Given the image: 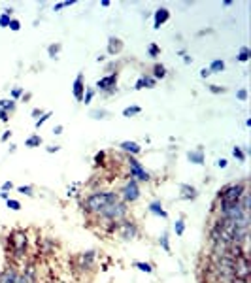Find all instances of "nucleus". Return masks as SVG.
Returning a JSON list of instances; mask_svg holds the SVG:
<instances>
[{
    "instance_id": "f257e3e1",
    "label": "nucleus",
    "mask_w": 251,
    "mask_h": 283,
    "mask_svg": "<svg viewBox=\"0 0 251 283\" xmlns=\"http://www.w3.org/2000/svg\"><path fill=\"white\" fill-rule=\"evenodd\" d=\"M119 193L115 191H93L82 200V209L87 216H96L110 204L119 202Z\"/></svg>"
},
{
    "instance_id": "f03ea898",
    "label": "nucleus",
    "mask_w": 251,
    "mask_h": 283,
    "mask_svg": "<svg viewBox=\"0 0 251 283\" xmlns=\"http://www.w3.org/2000/svg\"><path fill=\"white\" fill-rule=\"evenodd\" d=\"M245 191H247V183H245V181H236V183L225 185V187L219 189V193H217V204H219L217 211L227 209V208H233V206H238L240 198H242V195H244Z\"/></svg>"
},
{
    "instance_id": "7ed1b4c3",
    "label": "nucleus",
    "mask_w": 251,
    "mask_h": 283,
    "mask_svg": "<svg viewBox=\"0 0 251 283\" xmlns=\"http://www.w3.org/2000/svg\"><path fill=\"white\" fill-rule=\"evenodd\" d=\"M8 242H10V251L13 255V261L23 266L27 258V251H29V234L21 228H15L10 232Z\"/></svg>"
},
{
    "instance_id": "20e7f679",
    "label": "nucleus",
    "mask_w": 251,
    "mask_h": 283,
    "mask_svg": "<svg viewBox=\"0 0 251 283\" xmlns=\"http://www.w3.org/2000/svg\"><path fill=\"white\" fill-rule=\"evenodd\" d=\"M140 197H142V189H140V183L136 181V179L129 178L125 183H123V187H121L119 198L127 204V206H129V204L138 202Z\"/></svg>"
},
{
    "instance_id": "39448f33",
    "label": "nucleus",
    "mask_w": 251,
    "mask_h": 283,
    "mask_svg": "<svg viewBox=\"0 0 251 283\" xmlns=\"http://www.w3.org/2000/svg\"><path fill=\"white\" fill-rule=\"evenodd\" d=\"M127 168H129V178L136 179L138 183H147V181H151V174L145 170L144 164L136 157H129L127 155Z\"/></svg>"
},
{
    "instance_id": "423d86ee",
    "label": "nucleus",
    "mask_w": 251,
    "mask_h": 283,
    "mask_svg": "<svg viewBox=\"0 0 251 283\" xmlns=\"http://www.w3.org/2000/svg\"><path fill=\"white\" fill-rule=\"evenodd\" d=\"M138 232H140L138 225L132 221V219H129V217H125V219L117 221L115 234H117V236H119L123 242H132L134 238H138Z\"/></svg>"
},
{
    "instance_id": "0eeeda50",
    "label": "nucleus",
    "mask_w": 251,
    "mask_h": 283,
    "mask_svg": "<svg viewBox=\"0 0 251 283\" xmlns=\"http://www.w3.org/2000/svg\"><path fill=\"white\" fill-rule=\"evenodd\" d=\"M117 80H119V74L117 72H110V74L102 76L101 80L96 81V89L94 91H101L104 92L106 97H112V95H115L117 92Z\"/></svg>"
},
{
    "instance_id": "6e6552de",
    "label": "nucleus",
    "mask_w": 251,
    "mask_h": 283,
    "mask_svg": "<svg viewBox=\"0 0 251 283\" xmlns=\"http://www.w3.org/2000/svg\"><path fill=\"white\" fill-rule=\"evenodd\" d=\"M76 263H78V268H82V270H93L94 263H96V251L89 249V251L80 253Z\"/></svg>"
},
{
    "instance_id": "1a4fd4ad",
    "label": "nucleus",
    "mask_w": 251,
    "mask_h": 283,
    "mask_svg": "<svg viewBox=\"0 0 251 283\" xmlns=\"http://www.w3.org/2000/svg\"><path fill=\"white\" fill-rule=\"evenodd\" d=\"M85 78H83V72L76 76L74 83H72V95H74L76 102H82L83 100V92H85Z\"/></svg>"
},
{
    "instance_id": "9d476101",
    "label": "nucleus",
    "mask_w": 251,
    "mask_h": 283,
    "mask_svg": "<svg viewBox=\"0 0 251 283\" xmlns=\"http://www.w3.org/2000/svg\"><path fill=\"white\" fill-rule=\"evenodd\" d=\"M168 19H170V10L168 8L161 6L159 10H155V13H153V29L159 31V29H161V27H163Z\"/></svg>"
},
{
    "instance_id": "9b49d317",
    "label": "nucleus",
    "mask_w": 251,
    "mask_h": 283,
    "mask_svg": "<svg viewBox=\"0 0 251 283\" xmlns=\"http://www.w3.org/2000/svg\"><path fill=\"white\" fill-rule=\"evenodd\" d=\"M180 198L182 200H187V202H193L198 198V189L195 185H189V183H182L180 185Z\"/></svg>"
},
{
    "instance_id": "f8f14e48",
    "label": "nucleus",
    "mask_w": 251,
    "mask_h": 283,
    "mask_svg": "<svg viewBox=\"0 0 251 283\" xmlns=\"http://www.w3.org/2000/svg\"><path fill=\"white\" fill-rule=\"evenodd\" d=\"M123 48H125V43H123V40L117 36H110L108 38V45H106V51L110 57H117L123 51Z\"/></svg>"
},
{
    "instance_id": "ddd939ff",
    "label": "nucleus",
    "mask_w": 251,
    "mask_h": 283,
    "mask_svg": "<svg viewBox=\"0 0 251 283\" xmlns=\"http://www.w3.org/2000/svg\"><path fill=\"white\" fill-rule=\"evenodd\" d=\"M119 149L123 151L125 155L129 157H136V155L142 153V146H140L138 142H132V140H125L119 144Z\"/></svg>"
},
{
    "instance_id": "4468645a",
    "label": "nucleus",
    "mask_w": 251,
    "mask_h": 283,
    "mask_svg": "<svg viewBox=\"0 0 251 283\" xmlns=\"http://www.w3.org/2000/svg\"><path fill=\"white\" fill-rule=\"evenodd\" d=\"M0 283H19V268L8 266L0 272Z\"/></svg>"
},
{
    "instance_id": "2eb2a0df",
    "label": "nucleus",
    "mask_w": 251,
    "mask_h": 283,
    "mask_svg": "<svg viewBox=\"0 0 251 283\" xmlns=\"http://www.w3.org/2000/svg\"><path fill=\"white\" fill-rule=\"evenodd\" d=\"M157 85V80L151 74H142L134 83V91H142V89H153Z\"/></svg>"
},
{
    "instance_id": "dca6fc26",
    "label": "nucleus",
    "mask_w": 251,
    "mask_h": 283,
    "mask_svg": "<svg viewBox=\"0 0 251 283\" xmlns=\"http://www.w3.org/2000/svg\"><path fill=\"white\" fill-rule=\"evenodd\" d=\"M187 160L189 162H193V164H204V160H206V153H204V149H202V146H198L196 149H191V151H187Z\"/></svg>"
},
{
    "instance_id": "f3484780",
    "label": "nucleus",
    "mask_w": 251,
    "mask_h": 283,
    "mask_svg": "<svg viewBox=\"0 0 251 283\" xmlns=\"http://www.w3.org/2000/svg\"><path fill=\"white\" fill-rule=\"evenodd\" d=\"M147 211L149 214H153V216L161 217V219H168V211L164 209L163 202L161 200H153V202H149V206H147Z\"/></svg>"
},
{
    "instance_id": "a211bd4d",
    "label": "nucleus",
    "mask_w": 251,
    "mask_h": 283,
    "mask_svg": "<svg viewBox=\"0 0 251 283\" xmlns=\"http://www.w3.org/2000/svg\"><path fill=\"white\" fill-rule=\"evenodd\" d=\"M151 76L155 78V80H164L166 76H168V72H166V66L164 64H161V62H155V66H153V72H151Z\"/></svg>"
},
{
    "instance_id": "6ab92c4d",
    "label": "nucleus",
    "mask_w": 251,
    "mask_h": 283,
    "mask_svg": "<svg viewBox=\"0 0 251 283\" xmlns=\"http://www.w3.org/2000/svg\"><path fill=\"white\" fill-rule=\"evenodd\" d=\"M42 144H44V138H42L40 134H31V136H29V138L25 140V146H27L29 149L40 148Z\"/></svg>"
},
{
    "instance_id": "aec40b11",
    "label": "nucleus",
    "mask_w": 251,
    "mask_h": 283,
    "mask_svg": "<svg viewBox=\"0 0 251 283\" xmlns=\"http://www.w3.org/2000/svg\"><path fill=\"white\" fill-rule=\"evenodd\" d=\"M15 108H17V102H15V100H12V99H2L0 100V110L8 111V113H13Z\"/></svg>"
},
{
    "instance_id": "412c9836",
    "label": "nucleus",
    "mask_w": 251,
    "mask_h": 283,
    "mask_svg": "<svg viewBox=\"0 0 251 283\" xmlns=\"http://www.w3.org/2000/svg\"><path fill=\"white\" fill-rule=\"evenodd\" d=\"M208 70H210L212 74H221V72L225 70V61H221V59H214L212 64L208 66Z\"/></svg>"
},
{
    "instance_id": "4be33fe9",
    "label": "nucleus",
    "mask_w": 251,
    "mask_h": 283,
    "mask_svg": "<svg viewBox=\"0 0 251 283\" xmlns=\"http://www.w3.org/2000/svg\"><path fill=\"white\" fill-rule=\"evenodd\" d=\"M89 117H93V119H96V121H101V119H108V117H110V111L104 110V108H96V110L89 111Z\"/></svg>"
},
{
    "instance_id": "5701e85b",
    "label": "nucleus",
    "mask_w": 251,
    "mask_h": 283,
    "mask_svg": "<svg viewBox=\"0 0 251 283\" xmlns=\"http://www.w3.org/2000/svg\"><path fill=\"white\" fill-rule=\"evenodd\" d=\"M61 50H63V43H51V45H47V57L49 59H59V53H61Z\"/></svg>"
},
{
    "instance_id": "b1692460",
    "label": "nucleus",
    "mask_w": 251,
    "mask_h": 283,
    "mask_svg": "<svg viewBox=\"0 0 251 283\" xmlns=\"http://www.w3.org/2000/svg\"><path fill=\"white\" fill-rule=\"evenodd\" d=\"M251 59V50L247 45H242L238 51V57H236V61L238 62H247Z\"/></svg>"
},
{
    "instance_id": "393cba45",
    "label": "nucleus",
    "mask_w": 251,
    "mask_h": 283,
    "mask_svg": "<svg viewBox=\"0 0 251 283\" xmlns=\"http://www.w3.org/2000/svg\"><path fill=\"white\" fill-rule=\"evenodd\" d=\"M134 268H138V270L144 272V274H153V265H151V263H145V261H136V263H134Z\"/></svg>"
},
{
    "instance_id": "a878e982",
    "label": "nucleus",
    "mask_w": 251,
    "mask_h": 283,
    "mask_svg": "<svg viewBox=\"0 0 251 283\" xmlns=\"http://www.w3.org/2000/svg\"><path fill=\"white\" fill-rule=\"evenodd\" d=\"M159 246L163 247L164 253H172V247H170V238H168V232H163L161 234V238H159Z\"/></svg>"
},
{
    "instance_id": "bb28decb",
    "label": "nucleus",
    "mask_w": 251,
    "mask_h": 283,
    "mask_svg": "<svg viewBox=\"0 0 251 283\" xmlns=\"http://www.w3.org/2000/svg\"><path fill=\"white\" fill-rule=\"evenodd\" d=\"M106 157H108L106 149L96 151V155H94V167H104V164H106Z\"/></svg>"
},
{
    "instance_id": "cd10ccee",
    "label": "nucleus",
    "mask_w": 251,
    "mask_h": 283,
    "mask_svg": "<svg viewBox=\"0 0 251 283\" xmlns=\"http://www.w3.org/2000/svg\"><path fill=\"white\" fill-rule=\"evenodd\" d=\"M142 113V108L140 106H127L125 110H123V117H136V115H140Z\"/></svg>"
},
{
    "instance_id": "c85d7f7f",
    "label": "nucleus",
    "mask_w": 251,
    "mask_h": 283,
    "mask_svg": "<svg viewBox=\"0 0 251 283\" xmlns=\"http://www.w3.org/2000/svg\"><path fill=\"white\" fill-rule=\"evenodd\" d=\"M94 95H96V91H94L93 87H85V92H83V100H82V104H91L94 99Z\"/></svg>"
},
{
    "instance_id": "c756f323",
    "label": "nucleus",
    "mask_w": 251,
    "mask_h": 283,
    "mask_svg": "<svg viewBox=\"0 0 251 283\" xmlns=\"http://www.w3.org/2000/svg\"><path fill=\"white\" fill-rule=\"evenodd\" d=\"M51 117H53V111H44V115L40 117V119H36V121H34V127H36V129L40 130L45 123H47V121H49Z\"/></svg>"
},
{
    "instance_id": "7c9ffc66",
    "label": "nucleus",
    "mask_w": 251,
    "mask_h": 283,
    "mask_svg": "<svg viewBox=\"0 0 251 283\" xmlns=\"http://www.w3.org/2000/svg\"><path fill=\"white\" fill-rule=\"evenodd\" d=\"M233 157L236 160H238V162H245V159H247V155H245V151L242 148H240V146H234L233 148Z\"/></svg>"
},
{
    "instance_id": "2f4dec72",
    "label": "nucleus",
    "mask_w": 251,
    "mask_h": 283,
    "mask_svg": "<svg viewBox=\"0 0 251 283\" xmlns=\"http://www.w3.org/2000/svg\"><path fill=\"white\" fill-rule=\"evenodd\" d=\"M15 191L21 193V195H25V197H34V187L32 185H19V187H15Z\"/></svg>"
},
{
    "instance_id": "473e14b6",
    "label": "nucleus",
    "mask_w": 251,
    "mask_h": 283,
    "mask_svg": "<svg viewBox=\"0 0 251 283\" xmlns=\"http://www.w3.org/2000/svg\"><path fill=\"white\" fill-rule=\"evenodd\" d=\"M174 234H176L178 238H182L183 234H185V221L183 219H176V223H174Z\"/></svg>"
},
{
    "instance_id": "72a5a7b5",
    "label": "nucleus",
    "mask_w": 251,
    "mask_h": 283,
    "mask_svg": "<svg viewBox=\"0 0 251 283\" xmlns=\"http://www.w3.org/2000/svg\"><path fill=\"white\" fill-rule=\"evenodd\" d=\"M159 55H161V48H159L157 43H149L147 45V57L149 59H157Z\"/></svg>"
},
{
    "instance_id": "f704fd0d",
    "label": "nucleus",
    "mask_w": 251,
    "mask_h": 283,
    "mask_svg": "<svg viewBox=\"0 0 251 283\" xmlns=\"http://www.w3.org/2000/svg\"><path fill=\"white\" fill-rule=\"evenodd\" d=\"M23 92H25V89H23V87H13L12 91H10V99L17 102V100L23 97Z\"/></svg>"
},
{
    "instance_id": "c9c22d12",
    "label": "nucleus",
    "mask_w": 251,
    "mask_h": 283,
    "mask_svg": "<svg viewBox=\"0 0 251 283\" xmlns=\"http://www.w3.org/2000/svg\"><path fill=\"white\" fill-rule=\"evenodd\" d=\"M6 208H10L12 211H19V209H21V202H19L17 198H8Z\"/></svg>"
},
{
    "instance_id": "e433bc0d",
    "label": "nucleus",
    "mask_w": 251,
    "mask_h": 283,
    "mask_svg": "<svg viewBox=\"0 0 251 283\" xmlns=\"http://www.w3.org/2000/svg\"><path fill=\"white\" fill-rule=\"evenodd\" d=\"M76 0H64V2H57L55 6H53V12H61L63 8H68V6H74Z\"/></svg>"
},
{
    "instance_id": "4c0bfd02",
    "label": "nucleus",
    "mask_w": 251,
    "mask_h": 283,
    "mask_svg": "<svg viewBox=\"0 0 251 283\" xmlns=\"http://www.w3.org/2000/svg\"><path fill=\"white\" fill-rule=\"evenodd\" d=\"M10 21H12V15H10V13H6V12L0 13V27H2V29H8Z\"/></svg>"
},
{
    "instance_id": "58836bf2",
    "label": "nucleus",
    "mask_w": 251,
    "mask_h": 283,
    "mask_svg": "<svg viewBox=\"0 0 251 283\" xmlns=\"http://www.w3.org/2000/svg\"><path fill=\"white\" fill-rule=\"evenodd\" d=\"M8 29H10L12 32H19V31H21V21H19V19H13L12 17V21H10Z\"/></svg>"
},
{
    "instance_id": "ea45409f",
    "label": "nucleus",
    "mask_w": 251,
    "mask_h": 283,
    "mask_svg": "<svg viewBox=\"0 0 251 283\" xmlns=\"http://www.w3.org/2000/svg\"><path fill=\"white\" fill-rule=\"evenodd\" d=\"M247 97H249V95H247V89H245V87H242V89H238V91H236V99H238L240 102H245V100H247Z\"/></svg>"
},
{
    "instance_id": "a19ab883",
    "label": "nucleus",
    "mask_w": 251,
    "mask_h": 283,
    "mask_svg": "<svg viewBox=\"0 0 251 283\" xmlns=\"http://www.w3.org/2000/svg\"><path fill=\"white\" fill-rule=\"evenodd\" d=\"M208 89H210V92H214V95H223V92H227L225 87H221V85H210Z\"/></svg>"
},
{
    "instance_id": "79ce46f5",
    "label": "nucleus",
    "mask_w": 251,
    "mask_h": 283,
    "mask_svg": "<svg viewBox=\"0 0 251 283\" xmlns=\"http://www.w3.org/2000/svg\"><path fill=\"white\" fill-rule=\"evenodd\" d=\"M13 189H15V185H13L10 179H8V181H4V183H2V187H0V191H2V193L13 191Z\"/></svg>"
},
{
    "instance_id": "37998d69",
    "label": "nucleus",
    "mask_w": 251,
    "mask_h": 283,
    "mask_svg": "<svg viewBox=\"0 0 251 283\" xmlns=\"http://www.w3.org/2000/svg\"><path fill=\"white\" fill-rule=\"evenodd\" d=\"M76 187H80V183H74L72 185V187H68V189H66V197H78V191H76Z\"/></svg>"
},
{
    "instance_id": "c03bdc74",
    "label": "nucleus",
    "mask_w": 251,
    "mask_h": 283,
    "mask_svg": "<svg viewBox=\"0 0 251 283\" xmlns=\"http://www.w3.org/2000/svg\"><path fill=\"white\" fill-rule=\"evenodd\" d=\"M12 134H13L12 130L6 129V130H4V132H2V136H0V142H2V144H6V142L10 140V138H12Z\"/></svg>"
},
{
    "instance_id": "a18cd8bd",
    "label": "nucleus",
    "mask_w": 251,
    "mask_h": 283,
    "mask_svg": "<svg viewBox=\"0 0 251 283\" xmlns=\"http://www.w3.org/2000/svg\"><path fill=\"white\" fill-rule=\"evenodd\" d=\"M31 115L34 117V121H36V119H40V117L44 115V110H40V108H34V110L31 111Z\"/></svg>"
},
{
    "instance_id": "49530a36",
    "label": "nucleus",
    "mask_w": 251,
    "mask_h": 283,
    "mask_svg": "<svg viewBox=\"0 0 251 283\" xmlns=\"http://www.w3.org/2000/svg\"><path fill=\"white\" fill-rule=\"evenodd\" d=\"M215 167L221 168V170H225V168L229 167V160H227V159H217V162H215Z\"/></svg>"
},
{
    "instance_id": "de8ad7c7",
    "label": "nucleus",
    "mask_w": 251,
    "mask_h": 283,
    "mask_svg": "<svg viewBox=\"0 0 251 283\" xmlns=\"http://www.w3.org/2000/svg\"><path fill=\"white\" fill-rule=\"evenodd\" d=\"M0 121H2V123H10V113L4 110H0Z\"/></svg>"
},
{
    "instance_id": "09e8293b",
    "label": "nucleus",
    "mask_w": 251,
    "mask_h": 283,
    "mask_svg": "<svg viewBox=\"0 0 251 283\" xmlns=\"http://www.w3.org/2000/svg\"><path fill=\"white\" fill-rule=\"evenodd\" d=\"M63 130H64L63 125H57V127H53V130H51V132H53L55 136H61V134H63Z\"/></svg>"
},
{
    "instance_id": "8fccbe9b",
    "label": "nucleus",
    "mask_w": 251,
    "mask_h": 283,
    "mask_svg": "<svg viewBox=\"0 0 251 283\" xmlns=\"http://www.w3.org/2000/svg\"><path fill=\"white\" fill-rule=\"evenodd\" d=\"M45 151H47V153H59V151H61V146H47Z\"/></svg>"
},
{
    "instance_id": "3c124183",
    "label": "nucleus",
    "mask_w": 251,
    "mask_h": 283,
    "mask_svg": "<svg viewBox=\"0 0 251 283\" xmlns=\"http://www.w3.org/2000/svg\"><path fill=\"white\" fill-rule=\"evenodd\" d=\"M210 76H212V72H210L208 68H202V70H200V78H202V80H208Z\"/></svg>"
},
{
    "instance_id": "603ef678",
    "label": "nucleus",
    "mask_w": 251,
    "mask_h": 283,
    "mask_svg": "<svg viewBox=\"0 0 251 283\" xmlns=\"http://www.w3.org/2000/svg\"><path fill=\"white\" fill-rule=\"evenodd\" d=\"M183 64H187V66H189V64H191V62H193V57H191V55H189V53H183Z\"/></svg>"
},
{
    "instance_id": "864d4df0",
    "label": "nucleus",
    "mask_w": 251,
    "mask_h": 283,
    "mask_svg": "<svg viewBox=\"0 0 251 283\" xmlns=\"http://www.w3.org/2000/svg\"><path fill=\"white\" fill-rule=\"evenodd\" d=\"M31 99H32V92H23V97H21V100H23V102H29Z\"/></svg>"
},
{
    "instance_id": "5fc2aeb1",
    "label": "nucleus",
    "mask_w": 251,
    "mask_h": 283,
    "mask_svg": "<svg viewBox=\"0 0 251 283\" xmlns=\"http://www.w3.org/2000/svg\"><path fill=\"white\" fill-rule=\"evenodd\" d=\"M101 6H102V8H110V6H112V2H110V0H102Z\"/></svg>"
},
{
    "instance_id": "6e6d98bb",
    "label": "nucleus",
    "mask_w": 251,
    "mask_h": 283,
    "mask_svg": "<svg viewBox=\"0 0 251 283\" xmlns=\"http://www.w3.org/2000/svg\"><path fill=\"white\" fill-rule=\"evenodd\" d=\"M8 151H10V153H15V151H17V146H15V144H10Z\"/></svg>"
},
{
    "instance_id": "4d7b16f0",
    "label": "nucleus",
    "mask_w": 251,
    "mask_h": 283,
    "mask_svg": "<svg viewBox=\"0 0 251 283\" xmlns=\"http://www.w3.org/2000/svg\"><path fill=\"white\" fill-rule=\"evenodd\" d=\"M0 198H2V200H8V198H10V195H8V193L0 191Z\"/></svg>"
},
{
    "instance_id": "13d9d810",
    "label": "nucleus",
    "mask_w": 251,
    "mask_h": 283,
    "mask_svg": "<svg viewBox=\"0 0 251 283\" xmlns=\"http://www.w3.org/2000/svg\"><path fill=\"white\" fill-rule=\"evenodd\" d=\"M233 4H234L233 0H225V2H223V6H225V8H229V6H233Z\"/></svg>"
},
{
    "instance_id": "bf43d9fd",
    "label": "nucleus",
    "mask_w": 251,
    "mask_h": 283,
    "mask_svg": "<svg viewBox=\"0 0 251 283\" xmlns=\"http://www.w3.org/2000/svg\"><path fill=\"white\" fill-rule=\"evenodd\" d=\"M106 61V55H98L96 57V62H104Z\"/></svg>"
}]
</instances>
